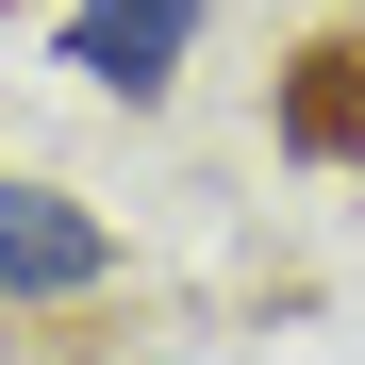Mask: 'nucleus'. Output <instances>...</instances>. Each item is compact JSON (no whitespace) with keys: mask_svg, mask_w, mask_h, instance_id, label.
Listing matches in <instances>:
<instances>
[{"mask_svg":"<svg viewBox=\"0 0 365 365\" xmlns=\"http://www.w3.org/2000/svg\"><path fill=\"white\" fill-rule=\"evenodd\" d=\"M200 34H216V0H67V17H50V67L150 116V100H182Z\"/></svg>","mask_w":365,"mask_h":365,"instance_id":"f257e3e1","label":"nucleus"},{"mask_svg":"<svg viewBox=\"0 0 365 365\" xmlns=\"http://www.w3.org/2000/svg\"><path fill=\"white\" fill-rule=\"evenodd\" d=\"M100 282H116V216L0 166V316H67V299H100Z\"/></svg>","mask_w":365,"mask_h":365,"instance_id":"f03ea898","label":"nucleus"}]
</instances>
